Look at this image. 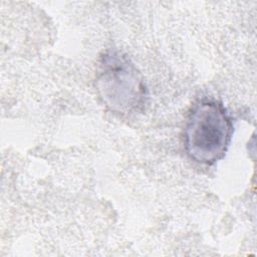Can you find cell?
<instances>
[{"label":"cell","mask_w":257,"mask_h":257,"mask_svg":"<svg viewBox=\"0 0 257 257\" xmlns=\"http://www.w3.org/2000/svg\"><path fill=\"white\" fill-rule=\"evenodd\" d=\"M233 133V118L221 101L199 99L186 119L183 137L185 151L192 161L213 166L226 156Z\"/></svg>","instance_id":"cell-1"},{"label":"cell","mask_w":257,"mask_h":257,"mask_svg":"<svg viewBox=\"0 0 257 257\" xmlns=\"http://www.w3.org/2000/svg\"><path fill=\"white\" fill-rule=\"evenodd\" d=\"M95 87L102 103L121 115L143 110L149 100L143 74L125 54L116 49L107 50L100 56Z\"/></svg>","instance_id":"cell-2"}]
</instances>
